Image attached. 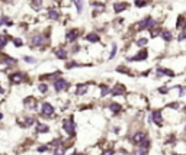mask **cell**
I'll use <instances>...</instances> for the list:
<instances>
[{"instance_id": "obj_6", "label": "cell", "mask_w": 186, "mask_h": 155, "mask_svg": "<svg viewBox=\"0 0 186 155\" xmlns=\"http://www.w3.org/2000/svg\"><path fill=\"white\" fill-rule=\"evenodd\" d=\"M70 84H68L66 80H63V78H57L55 81H54V88H55V91H63V90H67Z\"/></svg>"}, {"instance_id": "obj_5", "label": "cell", "mask_w": 186, "mask_h": 155, "mask_svg": "<svg viewBox=\"0 0 186 155\" xmlns=\"http://www.w3.org/2000/svg\"><path fill=\"white\" fill-rule=\"evenodd\" d=\"M147 58H148V51L145 48H143V50H140V51L137 52L134 57L128 58V61H145Z\"/></svg>"}, {"instance_id": "obj_15", "label": "cell", "mask_w": 186, "mask_h": 155, "mask_svg": "<svg viewBox=\"0 0 186 155\" xmlns=\"http://www.w3.org/2000/svg\"><path fill=\"white\" fill-rule=\"evenodd\" d=\"M61 77V71H55L52 74H42L41 75V80H57Z\"/></svg>"}, {"instance_id": "obj_23", "label": "cell", "mask_w": 186, "mask_h": 155, "mask_svg": "<svg viewBox=\"0 0 186 155\" xmlns=\"http://www.w3.org/2000/svg\"><path fill=\"white\" fill-rule=\"evenodd\" d=\"M153 121L156 122L158 126H161V112H160V110L153 112Z\"/></svg>"}, {"instance_id": "obj_18", "label": "cell", "mask_w": 186, "mask_h": 155, "mask_svg": "<svg viewBox=\"0 0 186 155\" xmlns=\"http://www.w3.org/2000/svg\"><path fill=\"white\" fill-rule=\"evenodd\" d=\"M125 93V87L122 84H115V87L112 88V96H122Z\"/></svg>"}, {"instance_id": "obj_43", "label": "cell", "mask_w": 186, "mask_h": 155, "mask_svg": "<svg viewBox=\"0 0 186 155\" xmlns=\"http://www.w3.org/2000/svg\"><path fill=\"white\" fill-rule=\"evenodd\" d=\"M103 155H114V152L109 149V151H106V152H103Z\"/></svg>"}, {"instance_id": "obj_8", "label": "cell", "mask_w": 186, "mask_h": 155, "mask_svg": "<svg viewBox=\"0 0 186 155\" xmlns=\"http://www.w3.org/2000/svg\"><path fill=\"white\" fill-rule=\"evenodd\" d=\"M130 7V4L128 3H125V1H117V3H114V12L118 15V13H122L124 10H127Z\"/></svg>"}, {"instance_id": "obj_37", "label": "cell", "mask_w": 186, "mask_h": 155, "mask_svg": "<svg viewBox=\"0 0 186 155\" xmlns=\"http://www.w3.org/2000/svg\"><path fill=\"white\" fill-rule=\"evenodd\" d=\"M23 61H26L28 64H34V62L36 61V60H35L34 57H29V55H25V57H23Z\"/></svg>"}, {"instance_id": "obj_13", "label": "cell", "mask_w": 186, "mask_h": 155, "mask_svg": "<svg viewBox=\"0 0 186 155\" xmlns=\"http://www.w3.org/2000/svg\"><path fill=\"white\" fill-rule=\"evenodd\" d=\"M85 39L87 42H92V44H98L101 41V36L96 34V32H89V34L85 36Z\"/></svg>"}, {"instance_id": "obj_11", "label": "cell", "mask_w": 186, "mask_h": 155, "mask_svg": "<svg viewBox=\"0 0 186 155\" xmlns=\"http://www.w3.org/2000/svg\"><path fill=\"white\" fill-rule=\"evenodd\" d=\"M54 55H55L58 60H67V58H68L67 50H64L63 47H60V48H55V50H54Z\"/></svg>"}, {"instance_id": "obj_35", "label": "cell", "mask_w": 186, "mask_h": 155, "mask_svg": "<svg viewBox=\"0 0 186 155\" xmlns=\"http://www.w3.org/2000/svg\"><path fill=\"white\" fill-rule=\"evenodd\" d=\"M80 64L79 62H74V61H70V62H66V68H74V67H79Z\"/></svg>"}, {"instance_id": "obj_34", "label": "cell", "mask_w": 186, "mask_h": 155, "mask_svg": "<svg viewBox=\"0 0 186 155\" xmlns=\"http://www.w3.org/2000/svg\"><path fill=\"white\" fill-rule=\"evenodd\" d=\"M9 20H10V19L7 16H0V28H1V26H6Z\"/></svg>"}, {"instance_id": "obj_16", "label": "cell", "mask_w": 186, "mask_h": 155, "mask_svg": "<svg viewBox=\"0 0 186 155\" xmlns=\"http://www.w3.org/2000/svg\"><path fill=\"white\" fill-rule=\"evenodd\" d=\"M23 104H25L28 109H35V107H36V100H35V97L29 96V97H26V99L23 100Z\"/></svg>"}, {"instance_id": "obj_33", "label": "cell", "mask_w": 186, "mask_h": 155, "mask_svg": "<svg viewBox=\"0 0 186 155\" xmlns=\"http://www.w3.org/2000/svg\"><path fill=\"white\" fill-rule=\"evenodd\" d=\"M109 107H111V110H112L114 113H118L119 110H121V106H119V104H117V103H111V106H109Z\"/></svg>"}, {"instance_id": "obj_7", "label": "cell", "mask_w": 186, "mask_h": 155, "mask_svg": "<svg viewBox=\"0 0 186 155\" xmlns=\"http://www.w3.org/2000/svg\"><path fill=\"white\" fill-rule=\"evenodd\" d=\"M25 78V74L22 71H16V72H12L10 74V83L12 84H20Z\"/></svg>"}, {"instance_id": "obj_21", "label": "cell", "mask_w": 186, "mask_h": 155, "mask_svg": "<svg viewBox=\"0 0 186 155\" xmlns=\"http://www.w3.org/2000/svg\"><path fill=\"white\" fill-rule=\"evenodd\" d=\"M71 1L74 3V6H76V9H77V15H82V13H83V9H85L83 0H71Z\"/></svg>"}, {"instance_id": "obj_32", "label": "cell", "mask_w": 186, "mask_h": 155, "mask_svg": "<svg viewBox=\"0 0 186 155\" xmlns=\"http://www.w3.org/2000/svg\"><path fill=\"white\" fill-rule=\"evenodd\" d=\"M38 90H39L41 93H47V91H48V86H47L45 83H39V84H38Z\"/></svg>"}, {"instance_id": "obj_12", "label": "cell", "mask_w": 186, "mask_h": 155, "mask_svg": "<svg viewBox=\"0 0 186 155\" xmlns=\"http://www.w3.org/2000/svg\"><path fill=\"white\" fill-rule=\"evenodd\" d=\"M60 12L57 10V9H54V7H51V9H48L47 10V17L50 19V20H58L60 19Z\"/></svg>"}, {"instance_id": "obj_24", "label": "cell", "mask_w": 186, "mask_h": 155, "mask_svg": "<svg viewBox=\"0 0 186 155\" xmlns=\"http://www.w3.org/2000/svg\"><path fill=\"white\" fill-rule=\"evenodd\" d=\"M10 39H12L10 36H6V35H0V51H1V50H3V48H4L6 45H7V42H9Z\"/></svg>"}, {"instance_id": "obj_1", "label": "cell", "mask_w": 186, "mask_h": 155, "mask_svg": "<svg viewBox=\"0 0 186 155\" xmlns=\"http://www.w3.org/2000/svg\"><path fill=\"white\" fill-rule=\"evenodd\" d=\"M48 41H50V38L47 36L45 34H34L32 36H31V47L34 48V47H36V48H45L47 45H48Z\"/></svg>"}, {"instance_id": "obj_41", "label": "cell", "mask_w": 186, "mask_h": 155, "mask_svg": "<svg viewBox=\"0 0 186 155\" xmlns=\"http://www.w3.org/2000/svg\"><path fill=\"white\" fill-rule=\"evenodd\" d=\"M64 151H66V149H64L63 146H60V148L55 149V155H64Z\"/></svg>"}, {"instance_id": "obj_4", "label": "cell", "mask_w": 186, "mask_h": 155, "mask_svg": "<svg viewBox=\"0 0 186 155\" xmlns=\"http://www.w3.org/2000/svg\"><path fill=\"white\" fill-rule=\"evenodd\" d=\"M90 4H92V15H93V16H99L101 13L105 12V9H106L105 3H101V1H92Z\"/></svg>"}, {"instance_id": "obj_40", "label": "cell", "mask_w": 186, "mask_h": 155, "mask_svg": "<svg viewBox=\"0 0 186 155\" xmlns=\"http://www.w3.org/2000/svg\"><path fill=\"white\" fill-rule=\"evenodd\" d=\"M34 122H35L34 118H26V119H25V126H31Z\"/></svg>"}, {"instance_id": "obj_38", "label": "cell", "mask_w": 186, "mask_h": 155, "mask_svg": "<svg viewBox=\"0 0 186 155\" xmlns=\"http://www.w3.org/2000/svg\"><path fill=\"white\" fill-rule=\"evenodd\" d=\"M135 155H147V148H138L135 151Z\"/></svg>"}, {"instance_id": "obj_10", "label": "cell", "mask_w": 186, "mask_h": 155, "mask_svg": "<svg viewBox=\"0 0 186 155\" xmlns=\"http://www.w3.org/2000/svg\"><path fill=\"white\" fill-rule=\"evenodd\" d=\"M0 62H3V64H6V65H15L16 64V60L13 58V57H9V55H6V54H0Z\"/></svg>"}, {"instance_id": "obj_45", "label": "cell", "mask_w": 186, "mask_h": 155, "mask_svg": "<svg viewBox=\"0 0 186 155\" xmlns=\"http://www.w3.org/2000/svg\"><path fill=\"white\" fill-rule=\"evenodd\" d=\"M45 149H47V146H41L38 151H39V152H42V151H45Z\"/></svg>"}, {"instance_id": "obj_36", "label": "cell", "mask_w": 186, "mask_h": 155, "mask_svg": "<svg viewBox=\"0 0 186 155\" xmlns=\"http://www.w3.org/2000/svg\"><path fill=\"white\" fill-rule=\"evenodd\" d=\"M185 39H186V31L183 29V31H180L179 35H177V41L180 42V41H185Z\"/></svg>"}, {"instance_id": "obj_31", "label": "cell", "mask_w": 186, "mask_h": 155, "mask_svg": "<svg viewBox=\"0 0 186 155\" xmlns=\"http://www.w3.org/2000/svg\"><path fill=\"white\" fill-rule=\"evenodd\" d=\"M117 52H118V47H117V44H114V45H112V51H111V54H109V60L115 58Z\"/></svg>"}, {"instance_id": "obj_19", "label": "cell", "mask_w": 186, "mask_h": 155, "mask_svg": "<svg viewBox=\"0 0 186 155\" xmlns=\"http://www.w3.org/2000/svg\"><path fill=\"white\" fill-rule=\"evenodd\" d=\"M160 36L163 38V41H164V42H170V41L173 39V34L170 32L169 29H161V34H160Z\"/></svg>"}, {"instance_id": "obj_25", "label": "cell", "mask_w": 186, "mask_h": 155, "mask_svg": "<svg viewBox=\"0 0 186 155\" xmlns=\"http://www.w3.org/2000/svg\"><path fill=\"white\" fill-rule=\"evenodd\" d=\"M87 87H89V84H79L76 94H77V96H83L86 91H87Z\"/></svg>"}, {"instance_id": "obj_44", "label": "cell", "mask_w": 186, "mask_h": 155, "mask_svg": "<svg viewBox=\"0 0 186 155\" xmlns=\"http://www.w3.org/2000/svg\"><path fill=\"white\" fill-rule=\"evenodd\" d=\"M166 91H167L166 87H161V88H160V93H166Z\"/></svg>"}, {"instance_id": "obj_28", "label": "cell", "mask_w": 186, "mask_h": 155, "mask_svg": "<svg viewBox=\"0 0 186 155\" xmlns=\"http://www.w3.org/2000/svg\"><path fill=\"white\" fill-rule=\"evenodd\" d=\"M135 44L138 45V47L144 48V47H145V45L148 44V39H147V38H138V39L135 41Z\"/></svg>"}, {"instance_id": "obj_20", "label": "cell", "mask_w": 186, "mask_h": 155, "mask_svg": "<svg viewBox=\"0 0 186 155\" xmlns=\"http://www.w3.org/2000/svg\"><path fill=\"white\" fill-rule=\"evenodd\" d=\"M176 28H177L179 31H183V29H186V16H179V17H177Z\"/></svg>"}, {"instance_id": "obj_42", "label": "cell", "mask_w": 186, "mask_h": 155, "mask_svg": "<svg viewBox=\"0 0 186 155\" xmlns=\"http://www.w3.org/2000/svg\"><path fill=\"white\" fill-rule=\"evenodd\" d=\"M140 144H141V146H143V148H148V146H150V142H148V141H145V139H143Z\"/></svg>"}, {"instance_id": "obj_14", "label": "cell", "mask_w": 186, "mask_h": 155, "mask_svg": "<svg viewBox=\"0 0 186 155\" xmlns=\"http://www.w3.org/2000/svg\"><path fill=\"white\" fill-rule=\"evenodd\" d=\"M157 75L160 77V75H167V77H174V72L172 71V70H169V68H163V67H158L157 68Z\"/></svg>"}, {"instance_id": "obj_29", "label": "cell", "mask_w": 186, "mask_h": 155, "mask_svg": "<svg viewBox=\"0 0 186 155\" xmlns=\"http://www.w3.org/2000/svg\"><path fill=\"white\" fill-rule=\"evenodd\" d=\"M12 42L16 48H20L23 45V39H20V38H12Z\"/></svg>"}, {"instance_id": "obj_3", "label": "cell", "mask_w": 186, "mask_h": 155, "mask_svg": "<svg viewBox=\"0 0 186 155\" xmlns=\"http://www.w3.org/2000/svg\"><path fill=\"white\" fill-rule=\"evenodd\" d=\"M80 35H82V31L80 29H77V28H71L70 31H67V34H66V41L67 42H76L79 38H80Z\"/></svg>"}, {"instance_id": "obj_2", "label": "cell", "mask_w": 186, "mask_h": 155, "mask_svg": "<svg viewBox=\"0 0 186 155\" xmlns=\"http://www.w3.org/2000/svg\"><path fill=\"white\" fill-rule=\"evenodd\" d=\"M154 26H157V20L153 19L151 16H145L144 19H141L138 23H137V29L138 31H144V29H151Z\"/></svg>"}, {"instance_id": "obj_17", "label": "cell", "mask_w": 186, "mask_h": 155, "mask_svg": "<svg viewBox=\"0 0 186 155\" xmlns=\"http://www.w3.org/2000/svg\"><path fill=\"white\" fill-rule=\"evenodd\" d=\"M29 4H31V7L34 9L35 12H39V10L44 7V1H42V0H31Z\"/></svg>"}, {"instance_id": "obj_39", "label": "cell", "mask_w": 186, "mask_h": 155, "mask_svg": "<svg viewBox=\"0 0 186 155\" xmlns=\"http://www.w3.org/2000/svg\"><path fill=\"white\" fill-rule=\"evenodd\" d=\"M101 90H102V96H106L109 93V87L108 86H101Z\"/></svg>"}, {"instance_id": "obj_22", "label": "cell", "mask_w": 186, "mask_h": 155, "mask_svg": "<svg viewBox=\"0 0 186 155\" xmlns=\"http://www.w3.org/2000/svg\"><path fill=\"white\" fill-rule=\"evenodd\" d=\"M42 113L47 115V116H50V115L54 113V107H52L50 103H44L42 104Z\"/></svg>"}, {"instance_id": "obj_30", "label": "cell", "mask_w": 186, "mask_h": 155, "mask_svg": "<svg viewBox=\"0 0 186 155\" xmlns=\"http://www.w3.org/2000/svg\"><path fill=\"white\" fill-rule=\"evenodd\" d=\"M134 4H135V7H145L148 4V1L147 0H135Z\"/></svg>"}, {"instance_id": "obj_27", "label": "cell", "mask_w": 186, "mask_h": 155, "mask_svg": "<svg viewBox=\"0 0 186 155\" xmlns=\"http://www.w3.org/2000/svg\"><path fill=\"white\" fill-rule=\"evenodd\" d=\"M36 131H38L39 133H45V132H48V131H50V128H48L47 125H44V123H38Z\"/></svg>"}, {"instance_id": "obj_26", "label": "cell", "mask_w": 186, "mask_h": 155, "mask_svg": "<svg viewBox=\"0 0 186 155\" xmlns=\"http://www.w3.org/2000/svg\"><path fill=\"white\" fill-rule=\"evenodd\" d=\"M143 139H145V133H144V132H137L135 135H134V138H132V141H134L135 144H140Z\"/></svg>"}, {"instance_id": "obj_9", "label": "cell", "mask_w": 186, "mask_h": 155, "mask_svg": "<svg viewBox=\"0 0 186 155\" xmlns=\"http://www.w3.org/2000/svg\"><path fill=\"white\" fill-rule=\"evenodd\" d=\"M63 126H64V131L68 135H74V122H73V119H66L63 122Z\"/></svg>"}]
</instances>
